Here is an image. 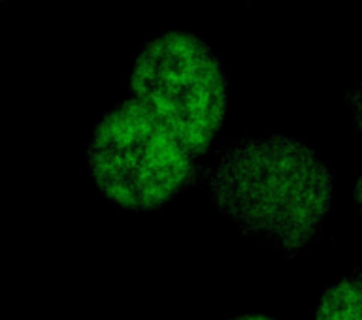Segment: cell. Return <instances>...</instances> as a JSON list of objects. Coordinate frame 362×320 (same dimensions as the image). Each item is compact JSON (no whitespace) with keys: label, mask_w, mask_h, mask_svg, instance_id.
I'll return each instance as SVG.
<instances>
[{"label":"cell","mask_w":362,"mask_h":320,"mask_svg":"<svg viewBox=\"0 0 362 320\" xmlns=\"http://www.w3.org/2000/svg\"><path fill=\"white\" fill-rule=\"evenodd\" d=\"M215 208L283 253L313 239L330 211L334 177L308 143L287 134L228 147L209 175Z\"/></svg>","instance_id":"1"},{"label":"cell","mask_w":362,"mask_h":320,"mask_svg":"<svg viewBox=\"0 0 362 320\" xmlns=\"http://www.w3.org/2000/svg\"><path fill=\"white\" fill-rule=\"evenodd\" d=\"M130 96L202 160L225 121L228 79L221 59L200 36L166 30L136 55Z\"/></svg>","instance_id":"2"},{"label":"cell","mask_w":362,"mask_h":320,"mask_svg":"<svg viewBox=\"0 0 362 320\" xmlns=\"http://www.w3.org/2000/svg\"><path fill=\"white\" fill-rule=\"evenodd\" d=\"M200 162L132 96L98 121L87 166L106 198L127 209L163 208L198 177Z\"/></svg>","instance_id":"3"},{"label":"cell","mask_w":362,"mask_h":320,"mask_svg":"<svg viewBox=\"0 0 362 320\" xmlns=\"http://www.w3.org/2000/svg\"><path fill=\"white\" fill-rule=\"evenodd\" d=\"M313 320H362V270L327 288Z\"/></svg>","instance_id":"4"},{"label":"cell","mask_w":362,"mask_h":320,"mask_svg":"<svg viewBox=\"0 0 362 320\" xmlns=\"http://www.w3.org/2000/svg\"><path fill=\"white\" fill-rule=\"evenodd\" d=\"M345 100H347V106H349L351 109V115H353L355 126L362 132V83L353 85V87L347 90Z\"/></svg>","instance_id":"5"},{"label":"cell","mask_w":362,"mask_h":320,"mask_svg":"<svg viewBox=\"0 0 362 320\" xmlns=\"http://www.w3.org/2000/svg\"><path fill=\"white\" fill-rule=\"evenodd\" d=\"M355 200H356V206L361 209V215H362V175L356 179L355 183Z\"/></svg>","instance_id":"6"},{"label":"cell","mask_w":362,"mask_h":320,"mask_svg":"<svg viewBox=\"0 0 362 320\" xmlns=\"http://www.w3.org/2000/svg\"><path fill=\"white\" fill-rule=\"evenodd\" d=\"M232 320H274L270 316H259V315H251V316H236V319Z\"/></svg>","instance_id":"7"}]
</instances>
